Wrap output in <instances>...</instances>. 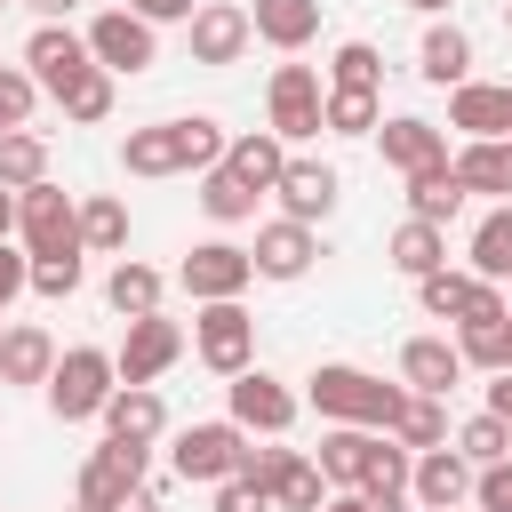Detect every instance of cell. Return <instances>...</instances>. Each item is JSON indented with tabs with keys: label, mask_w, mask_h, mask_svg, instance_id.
I'll return each instance as SVG.
<instances>
[{
	"label": "cell",
	"mask_w": 512,
	"mask_h": 512,
	"mask_svg": "<svg viewBox=\"0 0 512 512\" xmlns=\"http://www.w3.org/2000/svg\"><path fill=\"white\" fill-rule=\"evenodd\" d=\"M304 400L320 408V424H360V432H392V416H400L408 384H384V376H368V368H352V360H320V368L304 376Z\"/></svg>",
	"instance_id": "1"
},
{
	"label": "cell",
	"mask_w": 512,
	"mask_h": 512,
	"mask_svg": "<svg viewBox=\"0 0 512 512\" xmlns=\"http://www.w3.org/2000/svg\"><path fill=\"white\" fill-rule=\"evenodd\" d=\"M48 416L56 424H88V416H104V400L120 392V376H112V352L104 344H72V352H56V368H48Z\"/></svg>",
	"instance_id": "2"
},
{
	"label": "cell",
	"mask_w": 512,
	"mask_h": 512,
	"mask_svg": "<svg viewBox=\"0 0 512 512\" xmlns=\"http://www.w3.org/2000/svg\"><path fill=\"white\" fill-rule=\"evenodd\" d=\"M240 464H248V432H240L232 416L184 424L176 448H168V472H176L184 488H224V480H240Z\"/></svg>",
	"instance_id": "3"
},
{
	"label": "cell",
	"mask_w": 512,
	"mask_h": 512,
	"mask_svg": "<svg viewBox=\"0 0 512 512\" xmlns=\"http://www.w3.org/2000/svg\"><path fill=\"white\" fill-rule=\"evenodd\" d=\"M16 248L24 256H80V208L64 200V184L16 192Z\"/></svg>",
	"instance_id": "4"
},
{
	"label": "cell",
	"mask_w": 512,
	"mask_h": 512,
	"mask_svg": "<svg viewBox=\"0 0 512 512\" xmlns=\"http://www.w3.org/2000/svg\"><path fill=\"white\" fill-rule=\"evenodd\" d=\"M240 480H256V488L272 496V512H320V504L336 496V488L320 480V464H312V456H296V448H248Z\"/></svg>",
	"instance_id": "5"
},
{
	"label": "cell",
	"mask_w": 512,
	"mask_h": 512,
	"mask_svg": "<svg viewBox=\"0 0 512 512\" xmlns=\"http://www.w3.org/2000/svg\"><path fill=\"white\" fill-rule=\"evenodd\" d=\"M192 352H200V368H216L224 384L240 376V368H256V320H248V304L232 296V304H200L192 312Z\"/></svg>",
	"instance_id": "6"
},
{
	"label": "cell",
	"mask_w": 512,
	"mask_h": 512,
	"mask_svg": "<svg viewBox=\"0 0 512 512\" xmlns=\"http://www.w3.org/2000/svg\"><path fill=\"white\" fill-rule=\"evenodd\" d=\"M88 56H96V72H112V80H136V72H152L160 64V40H152V24L144 16H128V8H104V16H88Z\"/></svg>",
	"instance_id": "7"
},
{
	"label": "cell",
	"mask_w": 512,
	"mask_h": 512,
	"mask_svg": "<svg viewBox=\"0 0 512 512\" xmlns=\"http://www.w3.org/2000/svg\"><path fill=\"white\" fill-rule=\"evenodd\" d=\"M24 72H32V88L40 96H72L88 72H96V56H88V40L72 32V24H32V40H24Z\"/></svg>",
	"instance_id": "8"
},
{
	"label": "cell",
	"mask_w": 512,
	"mask_h": 512,
	"mask_svg": "<svg viewBox=\"0 0 512 512\" xmlns=\"http://www.w3.org/2000/svg\"><path fill=\"white\" fill-rule=\"evenodd\" d=\"M184 328L168 320V312H144V320H128V336H120V352H112V376L120 384H160L176 360H184Z\"/></svg>",
	"instance_id": "9"
},
{
	"label": "cell",
	"mask_w": 512,
	"mask_h": 512,
	"mask_svg": "<svg viewBox=\"0 0 512 512\" xmlns=\"http://www.w3.org/2000/svg\"><path fill=\"white\" fill-rule=\"evenodd\" d=\"M176 280H184V296H192V304H232V296H248L256 264H248V248H240V240H200V248L176 264Z\"/></svg>",
	"instance_id": "10"
},
{
	"label": "cell",
	"mask_w": 512,
	"mask_h": 512,
	"mask_svg": "<svg viewBox=\"0 0 512 512\" xmlns=\"http://www.w3.org/2000/svg\"><path fill=\"white\" fill-rule=\"evenodd\" d=\"M152 480V448H128V440H104L88 464H80V496H72V512H112L128 488H144Z\"/></svg>",
	"instance_id": "11"
},
{
	"label": "cell",
	"mask_w": 512,
	"mask_h": 512,
	"mask_svg": "<svg viewBox=\"0 0 512 512\" xmlns=\"http://www.w3.org/2000/svg\"><path fill=\"white\" fill-rule=\"evenodd\" d=\"M320 96H328V80H320L312 64H280L272 88H264V104H272V136H280V144L320 136Z\"/></svg>",
	"instance_id": "12"
},
{
	"label": "cell",
	"mask_w": 512,
	"mask_h": 512,
	"mask_svg": "<svg viewBox=\"0 0 512 512\" xmlns=\"http://www.w3.org/2000/svg\"><path fill=\"white\" fill-rule=\"evenodd\" d=\"M272 200H280V216H288V224H312V232H320V224L336 216V200H344V176H336L328 160H296V152H288V168H280Z\"/></svg>",
	"instance_id": "13"
},
{
	"label": "cell",
	"mask_w": 512,
	"mask_h": 512,
	"mask_svg": "<svg viewBox=\"0 0 512 512\" xmlns=\"http://www.w3.org/2000/svg\"><path fill=\"white\" fill-rule=\"evenodd\" d=\"M224 392H232V424H240L248 440H256V432H264V440H280V432L296 424V392H288L272 368H240Z\"/></svg>",
	"instance_id": "14"
},
{
	"label": "cell",
	"mask_w": 512,
	"mask_h": 512,
	"mask_svg": "<svg viewBox=\"0 0 512 512\" xmlns=\"http://www.w3.org/2000/svg\"><path fill=\"white\" fill-rule=\"evenodd\" d=\"M184 40H192V64H240L256 32H248V8L240 0H200L192 24H184Z\"/></svg>",
	"instance_id": "15"
},
{
	"label": "cell",
	"mask_w": 512,
	"mask_h": 512,
	"mask_svg": "<svg viewBox=\"0 0 512 512\" xmlns=\"http://www.w3.org/2000/svg\"><path fill=\"white\" fill-rule=\"evenodd\" d=\"M312 256H320V232H312V224H288V216H272V224L256 232V248H248L256 280H304Z\"/></svg>",
	"instance_id": "16"
},
{
	"label": "cell",
	"mask_w": 512,
	"mask_h": 512,
	"mask_svg": "<svg viewBox=\"0 0 512 512\" xmlns=\"http://www.w3.org/2000/svg\"><path fill=\"white\" fill-rule=\"evenodd\" d=\"M408 496H416L424 512H464V504H472V464H464L456 448H424V456L408 464Z\"/></svg>",
	"instance_id": "17"
},
{
	"label": "cell",
	"mask_w": 512,
	"mask_h": 512,
	"mask_svg": "<svg viewBox=\"0 0 512 512\" xmlns=\"http://www.w3.org/2000/svg\"><path fill=\"white\" fill-rule=\"evenodd\" d=\"M448 128H456L464 144L504 136V128H512V88H496V80H464V88H448Z\"/></svg>",
	"instance_id": "18"
},
{
	"label": "cell",
	"mask_w": 512,
	"mask_h": 512,
	"mask_svg": "<svg viewBox=\"0 0 512 512\" xmlns=\"http://www.w3.org/2000/svg\"><path fill=\"white\" fill-rule=\"evenodd\" d=\"M104 440H128V448H152L160 432H168V400L152 392V384H120L112 400H104Z\"/></svg>",
	"instance_id": "19"
},
{
	"label": "cell",
	"mask_w": 512,
	"mask_h": 512,
	"mask_svg": "<svg viewBox=\"0 0 512 512\" xmlns=\"http://www.w3.org/2000/svg\"><path fill=\"white\" fill-rule=\"evenodd\" d=\"M400 384L424 392V400H448V392L464 384L456 344H448V336H408V344H400Z\"/></svg>",
	"instance_id": "20"
},
{
	"label": "cell",
	"mask_w": 512,
	"mask_h": 512,
	"mask_svg": "<svg viewBox=\"0 0 512 512\" xmlns=\"http://www.w3.org/2000/svg\"><path fill=\"white\" fill-rule=\"evenodd\" d=\"M376 144H384V168H400V176H416V168L448 160V128H440V120H416V112L384 120V128H376Z\"/></svg>",
	"instance_id": "21"
},
{
	"label": "cell",
	"mask_w": 512,
	"mask_h": 512,
	"mask_svg": "<svg viewBox=\"0 0 512 512\" xmlns=\"http://www.w3.org/2000/svg\"><path fill=\"white\" fill-rule=\"evenodd\" d=\"M120 168L128 176H184V120H152V128H128L120 136Z\"/></svg>",
	"instance_id": "22"
},
{
	"label": "cell",
	"mask_w": 512,
	"mask_h": 512,
	"mask_svg": "<svg viewBox=\"0 0 512 512\" xmlns=\"http://www.w3.org/2000/svg\"><path fill=\"white\" fill-rule=\"evenodd\" d=\"M216 168H224V176H240V184L264 200V192L280 184V168H288V144H280L272 128H248V136H232V144H224V160H216Z\"/></svg>",
	"instance_id": "23"
},
{
	"label": "cell",
	"mask_w": 512,
	"mask_h": 512,
	"mask_svg": "<svg viewBox=\"0 0 512 512\" xmlns=\"http://www.w3.org/2000/svg\"><path fill=\"white\" fill-rule=\"evenodd\" d=\"M56 368V336L40 320H8L0 328V384H48Z\"/></svg>",
	"instance_id": "24"
},
{
	"label": "cell",
	"mask_w": 512,
	"mask_h": 512,
	"mask_svg": "<svg viewBox=\"0 0 512 512\" xmlns=\"http://www.w3.org/2000/svg\"><path fill=\"white\" fill-rule=\"evenodd\" d=\"M248 32H256L264 48H280V56H296V48L320 32V0H256V8H248Z\"/></svg>",
	"instance_id": "25"
},
{
	"label": "cell",
	"mask_w": 512,
	"mask_h": 512,
	"mask_svg": "<svg viewBox=\"0 0 512 512\" xmlns=\"http://www.w3.org/2000/svg\"><path fill=\"white\" fill-rule=\"evenodd\" d=\"M416 72H424L432 88H464V80H472V32H464V24H432L424 48H416Z\"/></svg>",
	"instance_id": "26"
},
{
	"label": "cell",
	"mask_w": 512,
	"mask_h": 512,
	"mask_svg": "<svg viewBox=\"0 0 512 512\" xmlns=\"http://www.w3.org/2000/svg\"><path fill=\"white\" fill-rule=\"evenodd\" d=\"M448 168H456L464 192H496V200H512V144H504V136H488V144H456Z\"/></svg>",
	"instance_id": "27"
},
{
	"label": "cell",
	"mask_w": 512,
	"mask_h": 512,
	"mask_svg": "<svg viewBox=\"0 0 512 512\" xmlns=\"http://www.w3.org/2000/svg\"><path fill=\"white\" fill-rule=\"evenodd\" d=\"M464 200H472V192L456 184V168H448V160H432V168H416V176H408V216H416V224H440V232H448V216H456Z\"/></svg>",
	"instance_id": "28"
},
{
	"label": "cell",
	"mask_w": 512,
	"mask_h": 512,
	"mask_svg": "<svg viewBox=\"0 0 512 512\" xmlns=\"http://www.w3.org/2000/svg\"><path fill=\"white\" fill-rule=\"evenodd\" d=\"M472 280H512V200H496L480 224H472V264H464Z\"/></svg>",
	"instance_id": "29"
},
{
	"label": "cell",
	"mask_w": 512,
	"mask_h": 512,
	"mask_svg": "<svg viewBox=\"0 0 512 512\" xmlns=\"http://www.w3.org/2000/svg\"><path fill=\"white\" fill-rule=\"evenodd\" d=\"M160 296H168V280H160L152 264H136V256H120V264H112V280H104V304H112L120 320H144V312H160Z\"/></svg>",
	"instance_id": "30"
},
{
	"label": "cell",
	"mask_w": 512,
	"mask_h": 512,
	"mask_svg": "<svg viewBox=\"0 0 512 512\" xmlns=\"http://www.w3.org/2000/svg\"><path fill=\"white\" fill-rule=\"evenodd\" d=\"M320 128L328 136H376L384 128V96L376 88H328L320 96Z\"/></svg>",
	"instance_id": "31"
},
{
	"label": "cell",
	"mask_w": 512,
	"mask_h": 512,
	"mask_svg": "<svg viewBox=\"0 0 512 512\" xmlns=\"http://www.w3.org/2000/svg\"><path fill=\"white\" fill-rule=\"evenodd\" d=\"M384 256H392V272L424 280V272H440V264H448V232H440V224H416V216H408V224L392 232V248H384Z\"/></svg>",
	"instance_id": "32"
},
{
	"label": "cell",
	"mask_w": 512,
	"mask_h": 512,
	"mask_svg": "<svg viewBox=\"0 0 512 512\" xmlns=\"http://www.w3.org/2000/svg\"><path fill=\"white\" fill-rule=\"evenodd\" d=\"M368 440H376V432H360V424H328V432H320V456H312L320 480H328V488H360V456H368Z\"/></svg>",
	"instance_id": "33"
},
{
	"label": "cell",
	"mask_w": 512,
	"mask_h": 512,
	"mask_svg": "<svg viewBox=\"0 0 512 512\" xmlns=\"http://www.w3.org/2000/svg\"><path fill=\"white\" fill-rule=\"evenodd\" d=\"M408 464H416V456H408L392 432H376L368 456H360V488H352V496H408Z\"/></svg>",
	"instance_id": "34"
},
{
	"label": "cell",
	"mask_w": 512,
	"mask_h": 512,
	"mask_svg": "<svg viewBox=\"0 0 512 512\" xmlns=\"http://www.w3.org/2000/svg\"><path fill=\"white\" fill-rule=\"evenodd\" d=\"M120 248H128V208L112 192L80 200V256H120Z\"/></svg>",
	"instance_id": "35"
},
{
	"label": "cell",
	"mask_w": 512,
	"mask_h": 512,
	"mask_svg": "<svg viewBox=\"0 0 512 512\" xmlns=\"http://www.w3.org/2000/svg\"><path fill=\"white\" fill-rule=\"evenodd\" d=\"M392 440H400L408 456L448 448V408H440V400H424V392H408V400H400V416H392Z\"/></svg>",
	"instance_id": "36"
},
{
	"label": "cell",
	"mask_w": 512,
	"mask_h": 512,
	"mask_svg": "<svg viewBox=\"0 0 512 512\" xmlns=\"http://www.w3.org/2000/svg\"><path fill=\"white\" fill-rule=\"evenodd\" d=\"M448 448H456V456H464L472 472H480V464H504V456H512V424L480 408V416H464V424L448 432Z\"/></svg>",
	"instance_id": "37"
},
{
	"label": "cell",
	"mask_w": 512,
	"mask_h": 512,
	"mask_svg": "<svg viewBox=\"0 0 512 512\" xmlns=\"http://www.w3.org/2000/svg\"><path fill=\"white\" fill-rule=\"evenodd\" d=\"M0 184H8V192L48 184V136H40V128H8V136H0Z\"/></svg>",
	"instance_id": "38"
},
{
	"label": "cell",
	"mask_w": 512,
	"mask_h": 512,
	"mask_svg": "<svg viewBox=\"0 0 512 512\" xmlns=\"http://www.w3.org/2000/svg\"><path fill=\"white\" fill-rule=\"evenodd\" d=\"M464 296H472V272H464V264H440V272H424V280H416L424 320H456V312H464Z\"/></svg>",
	"instance_id": "39"
},
{
	"label": "cell",
	"mask_w": 512,
	"mask_h": 512,
	"mask_svg": "<svg viewBox=\"0 0 512 512\" xmlns=\"http://www.w3.org/2000/svg\"><path fill=\"white\" fill-rule=\"evenodd\" d=\"M200 208H208L216 224H248V216H256V192H248L240 176H224V168H208V176H200Z\"/></svg>",
	"instance_id": "40"
},
{
	"label": "cell",
	"mask_w": 512,
	"mask_h": 512,
	"mask_svg": "<svg viewBox=\"0 0 512 512\" xmlns=\"http://www.w3.org/2000/svg\"><path fill=\"white\" fill-rule=\"evenodd\" d=\"M456 360H464V368H488V376H504V360H512V336H504V320L456 328Z\"/></svg>",
	"instance_id": "41"
},
{
	"label": "cell",
	"mask_w": 512,
	"mask_h": 512,
	"mask_svg": "<svg viewBox=\"0 0 512 512\" xmlns=\"http://www.w3.org/2000/svg\"><path fill=\"white\" fill-rule=\"evenodd\" d=\"M328 88H384V56L368 40H344L336 64H328Z\"/></svg>",
	"instance_id": "42"
},
{
	"label": "cell",
	"mask_w": 512,
	"mask_h": 512,
	"mask_svg": "<svg viewBox=\"0 0 512 512\" xmlns=\"http://www.w3.org/2000/svg\"><path fill=\"white\" fill-rule=\"evenodd\" d=\"M32 112H40L32 72H24V64H0V136H8V128H32Z\"/></svg>",
	"instance_id": "43"
},
{
	"label": "cell",
	"mask_w": 512,
	"mask_h": 512,
	"mask_svg": "<svg viewBox=\"0 0 512 512\" xmlns=\"http://www.w3.org/2000/svg\"><path fill=\"white\" fill-rule=\"evenodd\" d=\"M224 144H232V136H224V120H208V112H192V120H184V160H192V176H208V168L224 160Z\"/></svg>",
	"instance_id": "44"
},
{
	"label": "cell",
	"mask_w": 512,
	"mask_h": 512,
	"mask_svg": "<svg viewBox=\"0 0 512 512\" xmlns=\"http://www.w3.org/2000/svg\"><path fill=\"white\" fill-rule=\"evenodd\" d=\"M64 120H80V128H96V120H112V72H88L72 96H64Z\"/></svg>",
	"instance_id": "45"
},
{
	"label": "cell",
	"mask_w": 512,
	"mask_h": 512,
	"mask_svg": "<svg viewBox=\"0 0 512 512\" xmlns=\"http://www.w3.org/2000/svg\"><path fill=\"white\" fill-rule=\"evenodd\" d=\"M32 296H80V256H32Z\"/></svg>",
	"instance_id": "46"
},
{
	"label": "cell",
	"mask_w": 512,
	"mask_h": 512,
	"mask_svg": "<svg viewBox=\"0 0 512 512\" xmlns=\"http://www.w3.org/2000/svg\"><path fill=\"white\" fill-rule=\"evenodd\" d=\"M472 512H512V456L472 472Z\"/></svg>",
	"instance_id": "47"
},
{
	"label": "cell",
	"mask_w": 512,
	"mask_h": 512,
	"mask_svg": "<svg viewBox=\"0 0 512 512\" xmlns=\"http://www.w3.org/2000/svg\"><path fill=\"white\" fill-rule=\"evenodd\" d=\"M480 320H512V304H504L496 280H472V296H464V312H456V328H480Z\"/></svg>",
	"instance_id": "48"
},
{
	"label": "cell",
	"mask_w": 512,
	"mask_h": 512,
	"mask_svg": "<svg viewBox=\"0 0 512 512\" xmlns=\"http://www.w3.org/2000/svg\"><path fill=\"white\" fill-rule=\"evenodd\" d=\"M32 288V256L16 248V240H0V320H8V304Z\"/></svg>",
	"instance_id": "49"
},
{
	"label": "cell",
	"mask_w": 512,
	"mask_h": 512,
	"mask_svg": "<svg viewBox=\"0 0 512 512\" xmlns=\"http://www.w3.org/2000/svg\"><path fill=\"white\" fill-rule=\"evenodd\" d=\"M216 512H272V496H264L256 480H224V488H216Z\"/></svg>",
	"instance_id": "50"
},
{
	"label": "cell",
	"mask_w": 512,
	"mask_h": 512,
	"mask_svg": "<svg viewBox=\"0 0 512 512\" xmlns=\"http://www.w3.org/2000/svg\"><path fill=\"white\" fill-rule=\"evenodd\" d=\"M192 8H200V0H128V16H144L152 32H160V24H192Z\"/></svg>",
	"instance_id": "51"
},
{
	"label": "cell",
	"mask_w": 512,
	"mask_h": 512,
	"mask_svg": "<svg viewBox=\"0 0 512 512\" xmlns=\"http://www.w3.org/2000/svg\"><path fill=\"white\" fill-rule=\"evenodd\" d=\"M112 512H160V488H152V480H144V488H128V496H120V504H112Z\"/></svg>",
	"instance_id": "52"
},
{
	"label": "cell",
	"mask_w": 512,
	"mask_h": 512,
	"mask_svg": "<svg viewBox=\"0 0 512 512\" xmlns=\"http://www.w3.org/2000/svg\"><path fill=\"white\" fill-rule=\"evenodd\" d=\"M24 8H32L40 24H72V8H80V0H24Z\"/></svg>",
	"instance_id": "53"
},
{
	"label": "cell",
	"mask_w": 512,
	"mask_h": 512,
	"mask_svg": "<svg viewBox=\"0 0 512 512\" xmlns=\"http://www.w3.org/2000/svg\"><path fill=\"white\" fill-rule=\"evenodd\" d=\"M488 416H504V424H512V376H496V384H488Z\"/></svg>",
	"instance_id": "54"
},
{
	"label": "cell",
	"mask_w": 512,
	"mask_h": 512,
	"mask_svg": "<svg viewBox=\"0 0 512 512\" xmlns=\"http://www.w3.org/2000/svg\"><path fill=\"white\" fill-rule=\"evenodd\" d=\"M0 240H16V192L0 184Z\"/></svg>",
	"instance_id": "55"
},
{
	"label": "cell",
	"mask_w": 512,
	"mask_h": 512,
	"mask_svg": "<svg viewBox=\"0 0 512 512\" xmlns=\"http://www.w3.org/2000/svg\"><path fill=\"white\" fill-rule=\"evenodd\" d=\"M320 512H368V496H352V488H336V496H328Z\"/></svg>",
	"instance_id": "56"
},
{
	"label": "cell",
	"mask_w": 512,
	"mask_h": 512,
	"mask_svg": "<svg viewBox=\"0 0 512 512\" xmlns=\"http://www.w3.org/2000/svg\"><path fill=\"white\" fill-rule=\"evenodd\" d=\"M368 512H408V496H368Z\"/></svg>",
	"instance_id": "57"
},
{
	"label": "cell",
	"mask_w": 512,
	"mask_h": 512,
	"mask_svg": "<svg viewBox=\"0 0 512 512\" xmlns=\"http://www.w3.org/2000/svg\"><path fill=\"white\" fill-rule=\"evenodd\" d=\"M408 8H424V16H448V8H456V0H408Z\"/></svg>",
	"instance_id": "58"
},
{
	"label": "cell",
	"mask_w": 512,
	"mask_h": 512,
	"mask_svg": "<svg viewBox=\"0 0 512 512\" xmlns=\"http://www.w3.org/2000/svg\"><path fill=\"white\" fill-rule=\"evenodd\" d=\"M504 32H512V0H504Z\"/></svg>",
	"instance_id": "59"
},
{
	"label": "cell",
	"mask_w": 512,
	"mask_h": 512,
	"mask_svg": "<svg viewBox=\"0 0 512 512\" xmlns=\"http://www.w3.org/2000/svg\"><path fill=\"white\" fill-rule=\"evenodd\" d=\"M504 336H512V320H504ZM504 376H512V360H504Z\"/></svg>",
	"instance_id": "60"
},
{
	"label": "cell",
	"mask_w": 512,
	"mask_h": 512,
	"mask_svg": "<svg viewBox=\"0 0 512 512\" xmlns=\"http://www.w3.org/2000/svg\"><path fill=\"white\" fill-rule=\"evenodd\" d=\"M504 144H512V128H504Z\"/></svg>",
	"instance_id": "61"
},
{
	"label": "cell",
	"mask_w": 512,
	"mask_h": 512,
	"mask_svg": "<svg viewBox=\"0 0 512 512\" xmlns=\"http://www.w3.org/2000/svg\"><path fill=\"white\" fill-rule=\"evenodd\" d=\"M0 392H8V384H0Z\"/></svg>",
	"instance_id": "62"
},
{
	"label": "cell",
	"mask_w": 512,
	"mask_h": 512,
	"mask_svg": "<svg viewBox=\"0 0 512 512\" xmlns=\"http://www.w3.org/2000/svg\"><path fill=\"white\" fill-rule=\"evenodd\" d=\"M0 8H8V0H0Z\"/></svg>",
	"instance_id": "63"
}]
</instances>
